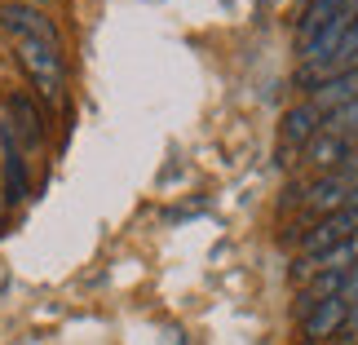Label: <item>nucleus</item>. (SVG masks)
I'll list each match as a JSON object with an SVG mask.
<instances>
[{
    "label": "nucleus",
    "instance_id": "obj_12",
    "mask_svg": "<svg viewBox=\"0 0 358 345\" xmlns=\"http://www.w3.org/2000/svg\"><path fill=\"white\" fill-rule=\"evenodd\" d=\"M341 13H345V0H310L306 13H301V22H296L301 45H306V40H314V36H319L332 18H341Z\"/></svg>",
    "mask_w": 358,
    "mask_h": 345
},
{
    "label": "nucleus",
    "instance_id": "obj_11",
    "mask_svg": "<svg viewBox=\"0 0 358 345\" xmlns=\"http://www.w3.org/2000/svg\"><path fill=\"white\" fill-rule=\"evenodd\" d=\"M354 98H358V66H350V71H341L332 80H323L319 89H310V102L319 106L323 115L336 111V106H345V102H354Z\"/></svg>",
    "mask_w": 358,
    "mask_h": 345
},
{
    "label": "nucleus",
    "instance_id": "obj_5",
    "mask_svg": "<svg viewBox=\"0 0 358 345\" xmlns=\"http://www.w3.org/2000/svg\"><path fill=\"white\" fill-rule=\"evenodd\" d=\"M5 120H9V129H13L22 150H36L45 142V124H40V111H36V102L27 98V93H13L9 98V115Z\"/></svg>",
    "mask_w": 358,
    "mask_h": 345
},
{
    "label": "nucleus",
    "instance_id": "obj_3",
    "mask_svg": "<svg viewBox=\"0 0 358 345\" xmlns=\"http://www.w3.org/2000/svg\"><path fill=\"white\" fill-rule=\"evenodd\" d=\"M0 27H5L13 40H40V45L62 49V36H58V27H53V18L45 9H31V5L9 0V5H0Z\"/></svg>",
    "mask_w": 358,
    "mask_h": 345
},
{
    "label": "nucleus",
    "instance_id": "obj_15",
    "mask_svg": "<svg viewBox=\"0 0 358 345\" xmlns=\"http://www.w3.org/2000/svg\"><path fill=\"white\" fill-rule=\"evenodd\" d=\"M345 209H358V177L350 182V195H345Z\"/></svg>",
    "mask_w": 358,
    "mask_h": 345
},
{
    "label": "nucleus",
    "instance_id": "obj_9",
    "mask_svg": "<svg viewBox=\"0 0 358 345\" xmlns=\"http://www.w3.org/2000/svg\"><path fill=\"white\" fill-rule=\"evenodd\" d=\"M319 133H323V111L314 102H301V106H292V111L283 115V142L287 146H301V150H306Z\"/></svg>",
    "mask_w": 358,
    "mask_h": 345
},
{
    "label": "nucleus",
    "instance_id": "obj_1",
    "mask_svg": "<svg viewBox=\"0 0 358 345\" xmlns=\"http://www.w3.org/2000/svg\"><path fill=\"white\" fill-rule=\"evenodd\" d=\"M13 53H18V66H22V76L31 80V89H36L49 106H58V102H62V89H66L62 49L40 45V40H13Z\"/></svg>",
    "mask_w": 358,
    "mask_h": 345
},
{
    "label": "nucleus",
    "instance_id": "obj_4",
    "mask_svg": "<svg viewBox=\"0 0 358 345\" xmlns=\"http://www.w3.org/2000/svg\"><path fill=\"white\" fill-rule=\"evenodd\" d=\"M358 230V209H341V213H327L319 217V226H314L306 234V244H301V257H323V253H332V248L341 239H350V234Z\"/></svg>",
    "mask_w": 358,
    "mask_h": 345
},
{
    "label": "nucleus",
    "instance_id": "obj_17",
    "mask_svg": "<svg viewBox=\"0 0 358 345\" xmlns=\"http://www.w3.org/2000/svg\"><path fill=\"white\" fill-rule=\"evenodd\" d=\"M18 5H31V9H45V5H53V0H18Z\"/></svg>",
    "mask_w": 358,
    "mask_h": 345
},
{
    "label": "nucleus",
    "instance_id": "obj_16",
    "mask_svg": "<svg viewBox=\"0 0 358 345\" xmlns=\"http://www.w3.org/2000/svg\"><path fill=\"white\" fill-rule=\"evenodd\" d=\"M345 341H358V306H354V319H350V328H345Z\"/></svg>",
    "mask_w": 358,
    "mask_h": 345
},
{
    "label": "nucleus",
    "instance_id": "obj_2",
    "mask_svg": "<svg viewBox=\"0 0 358 345\" xmlns=\"http://www.w3.org/2000/svg\"><path fill=\"white\" fill-rule=\"evenodd\" d=\"M354 319V301L345 297H319L310 301L306 297V310H301V332H306V341H327V337H341Z\"/></svg>",
    "mask_w": 358,
    "mask_h": 345
},
{
    "label": "nucleus",
    "instance_id": "obj_18",
    "mask_svg": "<svg viewBox=\"0 0 358 345\" xmlns=\"http://www.w3.org/2000/svg\"><path fill=\"white\" fill-rule=\"evenodd\" d=\"M345 13H350V18H358V0H345Z\"/></svg>",
    "mask_w": 358,
    "mask_h": 345
},
{
    "label": "nucleus",
    "instance_id": "obj_6",
    "mask_svg": "<svg viewBox=\"0 0 358 345\" xmlns=\"http://www.w3.org/2000/svg\"><path fill=\"white\" fill-rule=\"evenodd\" d=\"M0 155H5V199L18 204L27 195V164H22V146L13 137L9 120H0Z\"/></svg>",
    "mask_w": 358,
    "mask_h": 345
},
{
    "label": "nucleus",
    "instance_id": "obj_8",
    "mask_svg": "<svg viewBox=\"0 0 358 345\" xmlns=\"http://www.w3.org/2000/svg\"><path fill=\"white\" fill-rule=\"evenodd\" d=\"M354 160V142H345V137H336V133H319L314 142L306 146V164L310 169H319V173H341V164Z\"/></svg>",
    "mask_w": 358,
    "mask_h": 345
},
{
    "label": "nucleus",
    "instance_id": "obj_7",
    "mask_svg": "<svg viewBox=\"0 0 358 345\" xmlns=\"http://www.w3.org/2000/svg\"><path fill=\"white\" fill-rule=\"evenodd\" d=\"M345 195H350V177L345 173H323L319 182H310V190H306V209L319 213V217L341 213L345 209Z\"/></svg>",
    "mask_w": 358,
    "mask_h": 345
},
{
    "label": "nucleus",
    "instance_id": "obj_10",
    "mask_svg": "<svg viewBox=\"0 0 358 345\" xmlns=\"http://www.w3.org/2000/svg\"><path fill=\"white\" fill-rule=\"evenodd\" d=\"M358 266V230L350 234V239H341L336 248H332V253H323V257H301V266H296V279H314V274H319V270H354Z\"/></svg>",
    "mask_w": 358,
    "mask_h": 345
},
{
    "label": "nucleus",
    "instance_id": "obj_14",
    "mask_svg": "<svg viewBox=\"0 0 358 345\" xmlns=\"http://www.w3.org/2000/svg\"><path fill=\"white\" fill-rule=\"evenodd\" d=\"M341 297H345V301H354V306H358V266L350 270V279H345V288H341Z\"/></svg>",
    "mask_w": 358,
    "mask_h": 345
},
{
    "label": "nucleus",
    "instance_id": "obj_13",
    "mask_svg": "<svg viewBox=\"0 0 358 345\" xmlns=\"http://www.w3.org/2000/svg\"><path fill=\"white\" fill-rule=\"evenodd\" d=\"M323 124H327V133L345 137V142H358V98L345 102V106H336V111H327Z\"/></svg>",
    "mask_w": 358,
    "mask_h": 345
}]
</instances>
